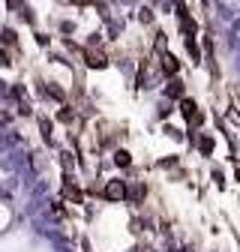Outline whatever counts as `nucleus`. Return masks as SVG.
<instances>
[{
	"instance_id": "nucleus-13",
	"label": "nucleus",
	"mask_w": 240,
	"mask_h": 252,
	"mask_svg": "<svg viewBox=\"0 0 240 252\" xmlns=\"http://www.w3.org/2000/svg\"><path fill=\"white\" fill-rule=\"evenodd\" d=\"M186 51H189L192 63H201V51H198V42H195V36H186Z\"/></svg>"
},
{
	"instance_id": "nucleus-8",
	"label": "nucleus",
	"mask_w": 240,
	"mask_h": 252,
	"mask_svg": "<svg viewBox=\"0 0 240 252\" xmlns=\"http://www.w3.org/2000/svg\"><path fill=\"white\" fill-rule=\"evenodd\" d=\"M39 90H42V96H51L54 102H63L66 99V93L60 90V87H54L51 81H39Z\"/></svg>"
},
{
	"instance_id": "nucleus-7",
	"label": "nucleus",
	"mask_w": 240,
	"mask_h": 252,
	"mask_svg": "<svg viewBox=\"0 0 240 252\" xmlns=\"http://www.w3.org/2000/svg\"><path fill=\"white\" fill-rule=\"evenodd\" d=\"M162 72H165V75H171V78L180 72V60H177L171 51H162Z\"/></svg>"
},
{
	"instance_id": "nucleus-2",
	"label": "nucleus",
	"mask_w": 240,
	"mask_h": 252,
	"mask_svg": "<svg viewBox=\"0 0 240 252\" xmlns=\"http://www.w3.org/2000/svg\"><path fill=\"white\" fill-rule=\"evenodd\" d=\"M180 114H183V117H186V123H189V126H195V129H198L201 123H204V114L198 111L195 99H189V96H183V99H180Z\"/></svg>"
},
{
	"instance_id": "nucleus-15",
	"label": "nucleus",
	"mask_w": 240,
	"mask_h": 252,
	"mask_svg": "<svg viewBox=\"0 0 240 252\" xmlns=\"http://www.w3.org/2000/svg\"><path fill=\"white\" fill-rule=\"evenodd\" d=\"M138 18H141L144 24H153V9H150V6H141V12H138Z\"/></svg>"
},
{
	"instance_id": "nucleus-20",
	"label": "nucleus",
	"mask_w": 240,
	"mask_h": 252,
	"mask_svg": "<svg viewBox=\"0 0 240 252\" xmlns=\"http://www.w3.org/2000/svg\"><path fill=\"white\" fill-rule=\"evenodd\" d=\"M213 180H216V186H225V180H222V171H213Z\"/></svg>"
},
{
	"instance_id": "nucleus-10",
	"label": "nucleus",
	"mask_w": 240,
	"mask_h": 252,
	"mask_svg": "<svg viewBox=\"0 0 240 252\" xmlns=\"http://www.w3.org/2000/svg\"><path fill=\"white\" fill-rule=\"evenodd\" d=\"M39 132H42L45 144H54V129H51V120L48 117H39Z\"/></svg>"
},
{
	"instance_id": "nucleus-3",
	"label": "nucleus",
	"mask_w": 240,
	"mask_h": 252,
	"mask_svg": "<svg viewBox=\"0 0 240 252\" xmlns=\"http://www.w3.org/2000/svg\"><path fill=\"white\" fill-rule=\"evenodd\" d=\"M177 21H180V27H183V36H195V33H198V24H195V18L189 15V9H186L183 0H177Z\"/></svg>"
},
{
	"instance_id": "nucleus-14",
	"label": "nucleus",
	"mask_w": 240,
	"mask_h": 252,
	"mask_svg": "<svg viewBox=\"0 0 240 252\" xmlns=\"http://www.w3.org/2000/svg\"><path fill=\"white\" fill-rule=\"evenodd\" d=\"M198 150H201L204 156H210V153H213V138H210V135H201V138H198Z\"/></svg>"
},
{
	"instance_id": "nucleus-1",
	"label": "nucleus",
	"mask_w": 240,
	"mask_h": 252,
	"mask_svg": "<svg viewBox=\"0 0 240 252\" xmlns=\"http://www.w3.org/2000/svg\"><path fill=\"white\" fill-rule=\"evenodd\" d=\"M81 60H84V66H90V69H108V51H102V48H93V45H84L81 48Z\"/></svg>"
},
{
	"instance_id": "nucleus-21",
	"label": "nucleus",
	"mask_w": 240,
	"mask_h": 252,
	"mask_svg": "<svg viewBox=\"0 0 240 252\" xmlns=\"http://www.w3.org/2000/svg\"><path fill=\"white\" fill-rule=\"evenodd\" d=\"M234 177H237V183H240V168H237V171H234Z\"/></svg>"
},
{
	"instance_id": "nucleus-9",
	"label": "nucleus",
	"mask_w": 240,
	"mask_h": 252,
	"mask_svg": "<svg viewBox=\"0 0 240 252\" xmlns=\"http://www.w3.org/2000/svg\"><path fill=\"white\" fill-rule=\"evenodd\" d=\"M165 96L180 102V99H183V81H180V78H171V81H168V87H165Z\"/></svg>"
},
{
	"instance_id": "nucleus-4",
	"label": "nucleus",
	"mask_w": 240,
	"mask_h": 252,
	"mask_svg": "<svg viewBox=\"0 0 240 252\" xmlns=\"http://www.w3.org/2000/svg\"><path fill=\"white\" fill-rule=\"evenodd\" d=\"M126 195H129V189H126L123 180H108L105 189H102V198H105V201H123Z\"/></svg>"
},
{
	"instance_id": "nucleus-19",
	"label": "nucleus",
	"mask_w": 240,
	"mask_h": 252,
	"mask_svg": "<svg viewBox=\"0 0 240 252\" xmlns=\"http://www.w3.org/2000/svg\"><path fill=\"white\" fill-rule=\"evenodd\" d=\"M36 42H39V45H48L51 39H48V33H36Z\"/></svg>"
},
{
	"instance_id": "nucleus-12",
	"label": "nucleus",
	"mask_w": 240,
	"mask_h": 252,
	"mask_svg": "<svg viewBox=\"0 0 240 252\" xmlns=\"http://www.w3.org/2000/svg\"><path fill=\"white\" fill-rule=\"evenodd\" d=\"M114 162H117L120 168H129V165H132V156H129V150H114Z\"/></svg>"
},
{
	"instance_id": "nucleus-6",
	"label": "nucleus",
	"mask_w": 240,
	"mask_h": 252,
	"mask_svg": "<svg viewBox=\"0 0 240 252\" xmlns=\"http://www.w3.org/2000/svg\"><path fill=\"white\" fill-rule=\"evenodd\" d=\"M0 48H12V51H21V45H18V33L12 27H0Z\"/></svg>"
},
{
	"instance_id": "nucleus-17",
	"label": "nucleus",
	"mask_w": 240,
	"mask_h": 252,
	"mask_svg": "<svg viewBox=\"0 0 240 252\" xmlns=\"http://www.w3.org/2000/svg\"><path fill=\"white\" fill-rule=\"evenodd\" d=\"M60 162H63V168H72V153L60 150Z\"/></svg>"
},
{
	"instance_id": "nucleus-5",
	"label": "nucleus",
	"mask_w": 240,
	"mask_h": 252,
	"mask_svg": "<svg viewBox=\"0 0 240 252\" xmlns=\"http://www.w3.org/2000/svg\"><path fill=\"white\" fill-rule=\"evenodd\" d=\"M63 195H66L72 204H84V189L72 180V174H66V177H63Z\"/></svg>"
},
{
	"instance_id": "nucleus-18",
	"label": "nucleus",
	"mask_w": 240,
	"mask_h": 252,
	"mask_svg": "<svg viewBox=\"0 0 240 252\" xmlns=\"http://www.w3.org/2000/svg\"><path fill=\"white\" fill-rule=\"evenodd\" d=\"M0 66H12V60H9V51H6V48H0Z\"/></svg>"
},
{
	"instance_id": "nucleus-16",
	"label": "nucleus",
	"mask_w": 240,
	"mask_h": 252,
	"mask_svg": "<svg viewBox=\"0 0 240 252\" xmlns=\"http://www.w3.org/2000/svg\"><path fill=\"white\" fill-rule=\"evenodd\" d=\"M6 6H9V9H18V12H24V9H27V0H6Z\"/></svg>"
},
{
	"instance_id": "nucleus-11",
	"label": "nucleus",
	"mask_w": 240,
	"mask_h": 252,
	"mask_svg": "<svg viewBox=\"0 0 240 252\" xmlns=\"http://www.w3.org/2000/svg\"><path fill=\"white\" fill-rule=\"evenodd\" d=\"M57 120H60V123H72V120H75V108L63 102V105L57 108Z\"/></svg>"
}]
</instances>
